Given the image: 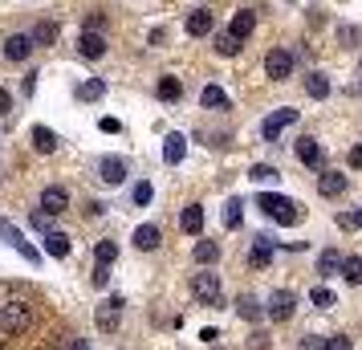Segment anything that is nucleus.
<instances>
[{
    "mask_svg": "<svg viewBox=\"0 0 362 350\" xmlns=\"http://www.w3.org/2000/svg\"><path fill=\"white\" fill-rule=\"evenodd\" d=\"M8 102H13V98H8V90H0V115L8 110Z\"/></svg>",
    "mask_w": 362,
    "mask_h": 350,
    "instance_id": "nucleus-45",
    "label": "nucleus"
},
{
    "mask_svg": "<svg viewBox=\"0 0 362 350\" xmlns=\"http://www.w3.org/2000/svg\"><path fill=\"white\" fill-rule=\"evenodd\" d=\"M297 159L305 167H322V147H317V139H310V134L297 139Z\"/></svg>",
    "mask_w": 362,
    "mask_h": 350,
    "instance_id": "nucleus-11",
    "label": "nucleus"
},
{
    "mask_svg": "<svg viewBox=\"0 0 362 350\" xmlns=\"http://www.w3.org/2000/svg\"><path fill=\"white\" fill-rule=\"evenodd\" d=\"M134 249H143V252L159 249V228H155V224H143V228H134Z\"/></svg>",
    "mask_w": 362,
    "mask_h": 350,
    "instance_id": "nucleus-18",
    "label": "nucleus"
},
{
    "mask_svg": "<svg viewBox=\"0 0 362 350\" xmlns=\"http://www.w3.org/2000/svg\"><path fill=\"white\" fill-rule=\"evenodd\" d=\"M212 13H208V8H196V13H192V17H187V33L192 37H208L212 33Z\"/></svg>",
    "mask_w": 362,
    "mask_h": 350,
    "instance_id": "nucleus-16",
    "label": "nucleus"
},
{
    "mask_svg": "<svg viewBox=\"0 0 362 350\" xmlns=\"http://www.w3.org/2000/svg\"><path fill=\"white\" fill-rule=\"evenodd\" d=\"M192 293L199 305H220V277L216 273H196L192 277Z\"/></svg>",
    "mask_w": 362,
    "mask_h": 350,
    "instance_id": "nucleus-3",
    "label": "nucleus"
},
{
    "mask_svg": "<svg viewBox=\"0 0 362 350\" xmlns=\"http://www.w3.org/2000/svg\"><path fill=\"white\" fill-rule=\"evenodd\" d=\"M326 350H350V338L346 334H334V338H326Z\"/></svg>",
    "mask_w": 362,
    "mask_h": 350,
    "instance_id": "nucleus-38",
    "label": "nucleus"
},
{
    "mask_svg": "<svg viewBox=\"0 0 362 350\" xmlns=\"http://www.w3.org/2000/svg\"><path fill=\"white\" fill-rule=\"evenodd\" d=\"M33 228H49V216L45 212H33Z\"/></svg>",
    "mask_w": 362,
    "mask_h": 350,
    "instance_id": "nucleus-44",
    "label": "nucleus"
},
{
    "mask_svg": "<svg viewBox=\"0 0 362 350\" xmlns=\"http://www.w3.org/2000/svg\"><path fill=\"white\" fill-rule=\"evenodd\" d=\"M269 346V334H252V342H248V350H264Z\"/></svg>",
    "mask_w": 362,
    "mask_h": 350,
    "instance_id": "nucleus-42",
    "label": "nucleus"
},
{
    "mask_svg": "<svg viewBox=\"0 0 362 350\" xmlns=\"http://www.w3.org/2000/svg\"><path fill=\"white\" fill-rule=\"evenodd\" d=\"M338 228H362V208L358 212H342L338 216Z\"/></svg>",
    "mask_w": 362,
    "mask_h": 350,
    "instance_id": "nucleus-37",
    "label": "nucleus"
},
{
    "mask_svg": "<svg viewBox=\"0 0 362 350\" xmlns=\"http://www.w3.org/2000/svg\"><path fill=\"white\" fill-rule=\"evenodd\" d=\"M45 252H49V257H57V261H62V257H69V236L66 233H49V236H45Z\"/></svg>",
    "mask_w": 362,
    "mask_h": 350,
    "instance_id": "nucleus-22",
    "label": "nucleus"
},
{
    "mask_svg": "<svg viewBox=\"0 0 362 350\" xmlns=\"http://www.w3.org/2000/svg\"><path fill=\"white\" fill-rule=\"evenodd\" d=\"M199 102H204V110H224V106H228V94H224L220 86H204Z\"/></svg>",
    "mask_w": 362,
    "mask_h": 350,
    "instance_id": "nucleus-20",
    "label": "nucleus"
},
{
    "mask_svg": "<svg viewBox=\"0 0 362 350\" xmlns=\"http://www.w3.org/2000/svg\"><path fill=\"white\" fill-rule=\"evenodd\" d=\"M257 208H261L264 216H273L277 224H285V228H293L297 220H301V208H297L289 196H277V192H264V196H257Z\"/></svg>",
    "mask_w": 362,
    "mask_h": 350,
    "instance_id": "nucleus-1",
    "label": "nucleus"
},
{
    "mask_svg": "<svg viewBox=\"0 0 362 350\" xmlns=\"http://www.w3.org/2000/svg\"><path fill=\"white\" fill-rule=\"evenodd\" d=\"M115 257H118L115 240H98V249H94V265H115Z\"/></svg>",
    "mask_w": 362,
    "mask_h": 350,
    "instance_id": "nucleus-30",
    "label": "nucleus"
},
{
    "mask_svg": "<svg viewBox=\"0 0 362 350\" xmlns=\"http://www.w3.org/2000/svg\"><path fill=\"white\" fill-rule=\"evenodd\" d=\"M69 208V192L66 187H45V192H41V212H45V216H62V212H66Z\"/></svg>",
    "mask_w": 362,
    "mask_h": 350,
    "instance_id": "nucleus-7",
    "label": "nucleus"
},
{
    "mask_svg": "<svg viewBox=\"0 0 362 350\" xmlns=\"http://www.w3.org/2000/svg\"><path fill=\"white\" fill-rule=\"evenodd\" d=\"M106 281H110V265H94V285L102 289Z\"/></svg>",
    "mask_w": 362,
    "mask_h": 350,
    "instance_id": "nucleus-39",
    "label": "nucleus"
},
{
    "mask_svg": "<svg viewBox=\"0 0 362 350\" xmlns=\"http://www.w3.org/2000/svg\"><path fill=\"white\" fill-rule=\"evenodd\" d=\"M33 53V41H29V33H13L8 41H4V57L8 62H25Z\"/></svg>",
    "mask_w": 362,
    "mask_h": 350,
    "instance_id": "nucleus-9",
    "label": "nucleus"
},
{
    "mask_svg": "<svg viewBox=\"0 0 362 350\" xmlns=\"http://www.w3.org/2000/svg\"><path fill=\"white\" fill-rule=\"evenodd\" d=\"M264 74H269L273 82L293 78V53H289V49H273L269 57H264Z\"/></svg>",
    "mask_w": 362,
    "mask_h": 350,
    "instance_id": "nucleus-6",
    "label": "nucleus"
},
{
    "mask_svg": "<svg viewBox=\"0 0 362 350\" xmlns=\"http://www.w3.org/2000/svg\"><path fill=\"white\" fill-rule=\"evenodd\" d=\"M240 220H245V200L232 196V200L224 204V228H240Z\"/></svg>",
    "mask_w": 362,
    "mask_h": 350,
    "instance_id": "nucleus-23",
    "label": "nucleus"
},
{
    "mask_svg": "<svg viewBox=\"0 0 362 350\" xmlns=\"http://www.w3.org/2000/svg\"><path fill=\"white\" fill-rule=\"evenodd\" d=\"M69 350H90V346H86L82 338H78V342H74V346H69Z\"/></svg>",
    "mask_w": 362,
    "mask_h": 350,
    "instance_id": "nucleus-46",
    "label": "nucleus"
},
{
    "mask_svg": "<svg viewBox=\"0 0 362 350\" xmlns=\"http://www.w3.org/2000/svg\"><path fill=\"white\" fill-rule=\"evenodd\" d=\"M29 41H33V45H53V41H57V25H53V21H41L33 33H29Z\"/></svg>",
    "mask_w": 362,
    "mask_h": 350,
    "instance_id": "nucleus-24",
    "label": "nucleus"
},
{
    "mask_svg": "<svg viewBox=\"0 0 362 350\" xmlns=\"http://www.w3.org/2000/svg\"><path fill=\"white\" fill-rule=\"evenodd\" d=\"M293 122H297V110L293 106H281V110H273V115L261 122V134L269 139V143H277V134L285 131V127H293Z\"/></svg>",
    "mask_w": 362,
    "mask_h": 350,
    "instance_id": "nucleus-5",
    "label": "nucleus"
},
{
    "mask_svg": "<svg viewBox=\"0 0 362 350\" xmlns=\"http://www.w3.org/2000/svg\"><path fill=\"white\" fill-rule=\"evenodd\" d=\"M102 131H106V134H118L122 127H118V118H102Z\"/></svg>",
    "mask_w": 362,
    "mask_h": 350,
    "instance_id": "nucleus-43",
    "label": "nucleus"
},
{
    "mask_svg": "<svg viewBox=\"0 0 362 350\" xmlns=\"http://www.w3.org/2000/svg\"><path fill=\"white\" fill-rule=\"evenodd\" d=\"M305 90H310V98H329V78L326 74H305Z\"/></svg>",
    "mask_w": 362,
    "mask_h": 350,
    "instance_id": "nucleus-21",
    "label": "nucleus"
},
{
    "mask_svg": "<svg viewBox=\"0 0 362 350\" xmlns=\"http://www.w3.org/2000/svg\"><path fill=\"white\" fill-rule=\"evenodd\" d=\"M297 350H326V338H301Z\"/></svg>",
    "mask_w": 362,
    "mask_h": 350,
    "instance_id": "nucleus-40",
    "label": "nucleus"
},
{
    "mask_svg": "<svg viewBox=\"0 0 362 350\" xmlns=\"http://www.w3.org/2000/svg\"><path fill=\"white\" fill-rule=\"evenodd\" d=\"M33 326V305H25V301H8V305H0V334H25Z\"/></svg>",
    "mask_w": 362,
    "mask_h": 350,
    "instance_id": "nucleus-2",
    "label": "nucleus"
},
{
    "mask_svg": "<svg viewBox=\"0 0 362 350\" xmlns=\"http://www.w3.org/2000/svg\"><path fill=\"white\" fill-rule=\"evenodd\" d=\"M338 269H342V257H338V249H326L322 257H317V273H322V277L338 273Z\"/></svg>",
    "mask_w": 362,
    "mask_h": 350,
    "instance_id": "nucleus-28",
    "label": "nucleus"
},
{
    "mask_svg": "<svg viewBox=\"0 0 362 350\" xmlns=\"http://www.w3.org/2000/svg\"><path fill=\"white\" fill-rule=\"evenodd\" d=\"M78 49H82V57H102L106 53V37L94 33V29H86L82 41H78Z\"/></svg>",
    "mask_w": 362,
    "mask_h": 350,
    "instance_id": "nucleus-15",
    "label": "nucleus"
},
{
    "mask_svg": "<svg viewBox=\"0 0 362 350\" xmlns=\"http://www.w3.org/2000/svg\"><path fill=\"white\" fill-rule=\"evenodd\" d=\"M350 167H358V171H362V143H354V147H350Z\"/></svg>",
    "mask_w": 362,
    "mask_h": 350,
    "instance_id": "nucleus-41",
    "label": "nucleus"
},
{
    "mask_svg": "<svg viewBox=\"0 0 362 350\" xmlns=\"http://www.w3.org/2000/svg\"><path fill=\"white\" fill-rule=\"evenodd\" d=\"M317 192H322L326 200L342 196V192H346V175H338V171H322V180H317Z\"/></svg>",
    "mask_w": 362,
    "mask_h": 350,
    "instance_id": "nucleus-12",
    "label": "nucleus"
},
{
    "mask_svg": "<svg viewBox=\"0 0 362 350\" xmlns=\"http://www.w3.org/2000/svg\"><path fill=\"white\" fill-rule=\"evenodd\" d=\"M252 29H257V13H248V8H240V13L232 17V29H228V33L236 37V41H245V37L252 33Z\"/></svg>",
    "mask_w": 362,
    "mask_h": 350,
    "instance_id": "nucleus-17",
    "label": "nucleus"
},
{
    "mask_svg": "<svg viewBox=\"0 0 362 350\" xmlns=\"http://www.w3.org/2000/svg\"><path fill=\"white\" fill-rule=\"evenodd\" d=\"M118 314H122V298H118V293H110V298L98 305V330L115 334L118 330Z\"/></svg>",
    "mask_w": 362,
    "mask_h": 350,
    "instance_id": "nucleus-8",
    "label": "nucleus"
},
{
    "mask_svg": "<svg viewBox=\"0 0 362 350\" xmlns=\"http://www.w3.org/2000/svg\"><path fill=\"white\" fill-rule=\"evenodd\" d=\"M102 94H106V86L102 82H82L78 86V98L82 102H94V98H102Z\"/></svg>",
    "mask_w": 362,
    "mask_h": 350,
    "instance_id": "nucleus-34",
    "label": "nucleus"
},
{
    "mask_svg": "<svg viewBox=\"0 0 362 350\" xmlns=\"http://www.w3.org/2000/svg\"><path fill=\"white\" fill-rule=\"evenodd\" d=\"M310 301H313V305H317V310H329V305H334V293H329L326 285H317V289H313V293H310Z\"/></svg>",
    "mask_w": 362,
    "mask_h": 350,
    "instance_id": "nucleus-35",
    "label": "nucleus"
},
{
    "mask_svg": "<svg viewBox=\"0 0 362 350\" xmlns=\"http://www.w3.org/2000/svg\"><path fill=\"white\" fill-rule=\"evenodd\" d=\"M180 94H183V86L175 82V78H163V82H159V98L163 102H175Z\"/></svg>",
    "mask_w": 362,
    "mask_h": 350,
    "instance_id": "nucleus-33",
    "label": "nucleus"
},
{
    "mask_svg": "<svg viewBox=\"0 0 362 350\" xmlns=\"http://www.w3.org/2000/svg\"><path fill=\"white\" fill-rule=\"evenodd\" d=\"M180 228H183L187 236H199V228H204V208H199V204H187V208H183Z\"/></svg>",
    "mask_w": 362,
    "mask_h": 350,
    "instance_id": "nucleus-14",
    "label": "nucleus"
},
{
    "mask_svg": "<svg viewBox=\"0 0 362 350\" xmlns=\"http://www.w3.org/2000/svg\"><path fill=\"white\" fill-rule=\"evenodd\" d=\"M248 180H252V184H277L281 175H277V167H269V163H257L252 171H248Z\"/></svg>",
    "mask_w": 362,
    "mask_h": 350,
    "instance_id": "nucleus-32",
    "label": "nucleus"
},
{
    "mask_svg": "<svg viewBox=\"0 0 362 350\" xmlns=\"http://www.w3.org/2000/svg\"><path fill=\"white\" fill-rule=\"evenodd\" d=\"M33 147L41 151V155H53V147H57V139H53L49 127H33Z\"/></svg>",
    "mask_w": 362,
    "mask_h": 350,
    "instance_id": "nucleus-26",
    "label": "nucleus"
},
{
    "mask_svg": "<svg viewBox=\"0 0 362 350\" xmlns=\"http://www.w3.org/2000/svg\"><path fill=\"white\" fill-rule=\"evenodd\" d=\"M183 155H187V139H183V134H167L163 139V159L175 167V163H183Z\"/></svg>",
    "mask_w": 362,
    "mask_h": 350,
    "instance_id": "nucleus-13",
    "label": "nucleus"
},
{
    "mask_svg": "<svg viewBox=\"0 0 362 350\" xmlns=\"http://www.w3.org/2000/svg\"><path fill=\"white\" fill-rule=\"evenodd\" d=\"M151 196H155V187L151 184H134V204H139V208H147Z\"/></svg>",
    "mask_w": 362,
    "mask_h": 350,
    "instance_id": "nucleus-36",
    "label": "nucleus"
},
{
    "mask_svg": "<svg viewBox=\"0 0 362 350\" xmlns=\"http://www.w3.org/2000/svg\"><path fill=\"white\" fill-rule=\"evenodd\" d=\"M216 53H220V57H236V53H240V41L224 29V33H216Z\"/></svg>",
    "mask_w": 362,
    "mask_h": 350,
    "instance_id": "nucleus-27",
    "label": "nucleus"
},
{
    "mask_svg": "<svg viewBox=\"0 0 362 350\" xmlns=\"http://www.w3.org/2000/svg\"><path fill=\"white\" fill-rule=\"evenodd\" d=\"M98 175L106 180V184H122V180H127V163H122L118 155H106V159L98 163Z\"/></svg>",
    "mask_w": 362,
    "mask_h": 350,
    "instance_id": "nucleus-10",
    "label": "nucleus"
},
{
    "mask_svg": "<svg viewBox=\"0 0 362 350\" xmlns=\"http://www.w3.org/2000/svg\"><path fill=\"white\" fill-rule=\"evenodd\" d=\"M297 310V293L293 289H277L273 298H269V305H264V314L273 317V322H289Z\"/></svg>",
    "mask_w": 362,
    "mask_h": 350,
    "instance_id": "nucleus-4",
    "label": "nucleus"
},
{
    "mask_svg": "<svg viewBox=\"0 0 362 350\" xmlns=\"http://www.w3.org/2000/svg\"><path fill=\"white\" fill-rule=\"evenodd\" d=\"M236 314L245 317V322H257V317H261V301L252 298V293H245V298H236Z\"/></svg>",
    "mask_w": 362,
    "mask_h": 350,
    "instance_id": "nucleus-25",
    "label": "nucleus"
},
{
    "mask_svg": "<svg viewBox=\"0 0 362 350\" xmlns=\"http://www.w3.org/2000/svg\"><path fill=\"white\" fill-rule=\"evenodd\" d=\"M342 277L350 285H362V257H342Z\"/></svg>",
    "mask_w": 362,
    "mask_h": 350,
    "instance_id": "nucleus-29",
    "label": "nucleus"
},
{
    "mask_svg": "<svg viewBox=\"0 0 362 350\" xmlns=\"http://www.w3.org/2000/svg\"><path fill=\"white\" fill-rule=\"evenodd\" d=\"M196 261H199V265L220 261V245H216V240H199V245H196Z\"/></svg>",
    "mask_w": 362,
    "mask_h": 350,
    "instance_id": "nucleus-31",
    "label": "nucleus"
},
{
    "mask_svg": "<svg viewBox=\"0 0 362 350\" xmlns=\"http://www.w3.org/2000/svg\"><path fill=\"white\" fill-rule=\"evenodd\" d=\"M248 261L257 269H264L269 261H273V240L269 236H257V245H252V252H248Z\"/></svg>",
    "mask_w": 362,
    "mask_h": 350,
    "instance_id": "nucleus-19",
    "label": "nucleus"
}]
</instances>
